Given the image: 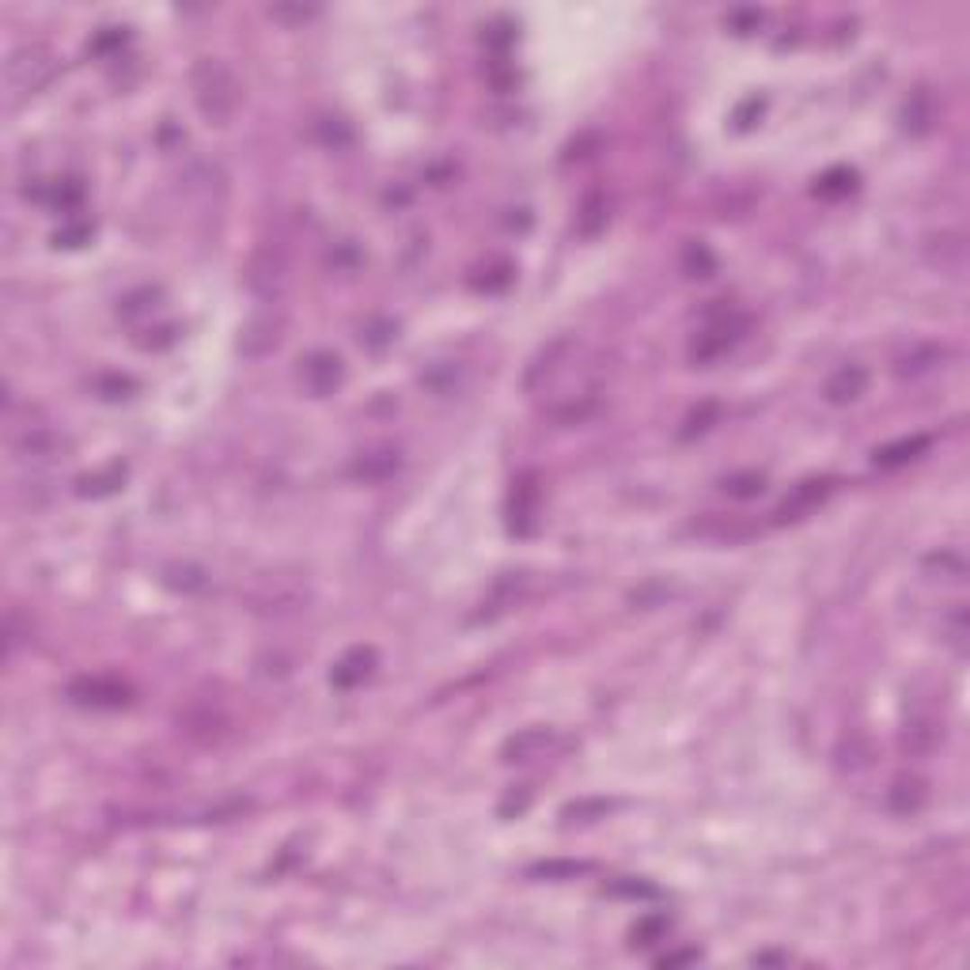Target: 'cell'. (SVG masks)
I'll list each match as a JSON object with an SVG mask.
<instances>
[{
  "label": "cell",
  "instance_id": "6",
  "mask_svg": "<svg viewBox=\"0 0 970 970\" xmlns=\"http://www.w3.org/2000/svg\"><path fill=\"white\" fill-rule=\"evenodd\" d=\"M300 379H304V387L315 394V398H326V394H334L341 383H345V364L331 349H315V353L304 360Z\"/></svg>",
  "mask_w": 970,
  "mask_h": 970
},
{
  "label": "cell",
  "instance_id": "8",
  "mask_svg": "<svg viewBox=\"0 0 970 970\" xmlns=\"http://www.w3.org/2000/svg\"><path fill=\"white\" fill-rule=\"evenodd\" d=\"M925 262H929L932 269L959 277V273L966 269V243H963V235H956V231L932 235V240L925 243Z\"/></svg>",
  "mask_w": 970,
  "mask_h": 970
},
{
  "label": "cell",
  "instance_id": "22",
  "mask_svg": "<svg viewBox=\"0 0 970 970\" xmlns=\"http://www.w3.org/2000/svg\"><path fill=\"white\" fill-rule=\"evenodd\" d=\"M611 894V899H630V902H652V899H660V887L648 884V880H611L607 887H603Z\"/></svg>",
  "mask_w": 970,
  "mask_h": 970
},
{
  "label": "cell",
  "instance_id": "43",
  "mask_svg": "<svg viewBox=\"0 0 970 970\" xmlns=\"http://www.w3.org/2000/svg\"><path fill=\"white\" fill-rule=\"evenodd\" d=\"M698 959H702V956L690 947V951H667V956H660L656 963H660V966H679V963H698Z\"/></svg>",
  "mask_w": 970,
  "mask_h": 970
},
{
  "label": "cell",
  "instance_id": "1",
  "mask_svg": "<svg viewBox=\"0 0 970 970\" xmlns=\"http://www.w3.org/2000/svg\"><path fill=\"white\" fill-rule=\"evenodd\" d=\"M194 106L209 125H228L243 106V84L221 58H201L190 72Z\"/></svg>",
  "mask_w": 970,
  "mask_h": 970
},
{
  "label": "cell",
  "instance_id": "42",
  "mask_svg": "<svg viewBox=\"0 0 970 970\" xmlns=\"http://www.w3.org/2000/svg\"><path fill=\"white\" fill-rule=\"evenodd\" d=\"M269 15H273V20H296V23H304V20L315 15V8H269Z\"/></svg>",
  "mask_w": 970,
  "mask_h": 970
},
{
  "label": "cell",
  "instance_id": "33",
  "mask_svg": "<svg viewBox=\"0 0 970 970\" xmlns=\"http://www.w3.org/2000/svg\"><path fill=\"white\" fill-rule=\"evenodd\" d=\"M925 565H929V569H940V573H947V580H959V576H966V561H963V554H956V550L929 554V558H925Z\"/></svg>",
  "mask_w": 970,
  "mask_h": 970
},
{
  "label": "cell",
  "instance_id": "15",
  "mask_svg": "<svg viewBox=\"0 0 970 970\" xmlns=\"http://www.w3.org/2000/svg\"><path fill=\"white\" fill-rule=\"evenodd\" d=\"M929 436L925 432H918V436H906V440H894V444H887V448H880L872 455V463L880 467V470H894V467H906V463H913L918 459V455H925L929 451Z\"/></svg>",
  "mask_w": 970,
  "mask_h": 970
},
{
  "label": "cell",
  "instance_id": "29",
  "mask_svg": "<svg viewBox=\"0 0 970 970\" xmlns=\"http://www.w3.org/2000/svg\"><path fill=\"white\" fill-rule=\"evenodd\" d=\"M315 133H319V141L326 144V149H349L353 144V130L341 118H322L315 125Z\"/></svg>",
  "mask_w": 970,
  "mask_h": 970
},
{
  "label": "cell",
  "instance_id": "2",
  "mask_svg": "<svg viewBox=\"0 0 970 970\" xmlns=\"http://www.w3.org/2000/svg\"><path fill=\"white\" fill-rule=\"evenodd\" d=\"M743 334H747V315L736 311L731 304L717 300V307L705 311V322H702L698 338L690 341V360H698V364L721 360L724 353H731L743 341Z\"/></svg>",
  "mask_w": 970,
  "mask_h": 970
},
{
  "label": "cell",
  "instance_id": "9",
  "mask_svg": "<svg viewBox=\"0 0 970 970\" xmlns=\"http://www.w3.org/2000/svg\"><path fill=\"white\" fill-rule=\"evenodd\" d=\"M281 331H285V319L281 315H254L247 326H243V338H240V349L247 357H266L281 345Z\"/></svg>",
  "mask_w": 970,
  "mask_h": 970
},
{
  "label": "cell",
  "instance_id": "34",
  "mask_svg": "<svg viewBox=\"0 0 970 970\" xmlns=\"http://www.w3.org/2000/svg\"><path fill=\"white\" fill-rule=\"evenodd\" d=\"M766 111V99L762 95H750L736 106V114H731V122H736V130H750V125L758 122V114Z\"/></svg>",
  "mask_w": 970,
  "mask_h": 970
},
{
  "label": "cell",
  "instance_id": "17",
  "mask_svg": "<svg viewBox=\"0 0 970 970\" xmlns=\"http://www.w3.org/2000/svg\"><path fill=\"white\" fill-rule=\"evenodd\" d=\"M607 221H611V205H607V197H603L599 190L580 201V209H576V231L584 235V240H595V235L607 228Z\"/></svg>",
  "mask_w": 970,
  "mask_h": 970
},
{
  "label": "cell",
  "instance_id": "26",
  "mask_svg": "<svg viewBox=\"0 0 970 970\" xmlns=\"http://www.w3.org/2000/svg\"><path fill=\"white\" fill-rule=\"evenodd\" d=\"M683 269L690 273V277H712V273H717V258H712V250L705 243H686L683 247Z\"/></svg>",
  "mask_w": 970,
  "mask_h": 970
},
{
  "label": "cell",
  "instance_id": "37",
  "mask_svg": "<svg viewBox=\"0 0 970 970\" xmlns=\"http://www.w3.org/2000/svg\"><path fill=\"white\" fill-rule=\"evenodd\" d=\"M728 27H736V34H750L758 23H762V12L758 8H739V12H728Z\"/></svg>",
  "mask_w": 970,
  "mask_h": 970
},
{
  "label": "cell",
  "instance_id": "24",
  "mask_svg": "<svg viewBox=\"0 0 970 970\" xmlns=\"http://www.w3.org/2000/svg\"><path fill=\"white\" fill-rule=\"evenodd\" d=\"M902 118H906V130L910 133H925L932 125V99L929 91H913L910 103L902 106Z\"/></svg>",
  "mask_w": 970,
  "mask_h": 970
},
{
  "label": "cell",
  "instance_id": "28",
  "mask_svg": "<svg viewBox=\"0 0 970 970\" xmlns=\"http://www.w3.org/2000/svg\"><path fill=\"white\" fill-rule=\"evenodd\" d=\"M766 489V478L755 470H747V474H731V478H724V493L728 497H736V501H750V497H758V493Z\"/></svg>",
  "mask_w": 970,
  "mask_h": 970
},
{
  "label": "cell",
  "instance_id": "5",
  "mask_svg": "<svg viewBox=\"0 0 970 970\" xmlns=\"http://www.w3.org/2000/svg\"><path fill=\"white\" fill-rule=\"evenodd\" d=\"M68 698L87 709H122L130 705V686L118 679H106V675H84V679L68 686Z\"/></svg>",
  "mask_w": 970,
  "mask_h": 970
},
{
  "label": "cell",
  "instance_id": "31",
  "mask_svg": "<svg viewBox=\"0 0 970 970\" xmlns=\"http://www.w3.org/2000/svg\"><path fill=\"white\" fill-rule=\"evenodd\" d=\"M664 932H667V918L664 913H652V918H640L633 925V947H648L656 940H664Z\"/></svg>",
  "mask_w": 970,
  "mask_h": 970
},
{
  "label": "cell",
  "instance_id": "41",
  "mask_svg": "<svg viewBox=\"0 0 970 970\" xmlns=\"http://www.w3.org/2000/svg\"><path fill=\"white\" fill-rule=\"evenodd\" d=\"M394 338V326L391 322H379V326H372L368 334H364V345H372V349H379V345H387Z\"/></svg>",
  "mask_w": 970,
  "mask_h": 970
},
{
  "label": "cell",
  "instance_id": "11",
  "mask_svg": "<svg viewBox=\"0 0 970 970\" xmlns=\"http://www.w3.org/2000/svg\"><path fill=\"white\" fill-rule=\"evenodd\" d=\"M865 391H868V368H860V364H841V368L827 379V387H822L830 406H849V402H857Z\"/></svg>",
  "mask_w": 970,
  "mask_h": 970
},
{
  "label": "cell",
  "instance_id": "40",
  "mask_svg": "<svg viewBox=\"0 0 970 970\" xmlns=\"http://www.w3.org/2000/svg\"><path fill=\"white\" fill-rule=\"evenodd\" d=\"M527 803H530V793H527V789H520V793H508V800L501 803V815H504V819L520 815V811H527Z\"/></svg>",
  "mask_w": 970,
  "mask_h": 970
},
{
  "label": "cell",
  "instance_id": "19",
  "mask_svg": "<svg viewBox=\"0 0 970 970\" xmlns=\"http://www.w3.org/2000/svg\"><path fill=\"white\" fill-rule=\"evenodd\" d=\"M937 743H940V731H937V724H932V721H910L906 731H902V750H906V755H913V758L932 755Z\"/></svg>",
  "mask_w": 970,
  "mask_h": 970
},
{
  "label": "cell",
  "instance_id": "45",
  "mask_svg": "<svg viewBox=\"0 0 970 970\" xmlns=\"http://www.w3.org/2000/svg\"><path fill=\"white\" fill-rule=\"evenodd\" d=\"M755 963H784V956H774V951H766V956H755Z\"/></svg>",
  "mask_w": 970,
  "mask_h": 970
},
{
  "label": "cell",
  "instance_id": "44",
  "mask_svg": "<svg viewBox=\"0 0 970 970\" xmlns=\"http://www.w3.org/2000/svg\"><path fill=\"white\" fill-rule=\"evenodd\" d=\"M122 42H125V34H122V31H106L103 39L91 42V50H95V53H106V50H114V46H122Z\"/></svg>",
  "mask_w": 970,
  "mask_h": 970
},
{
  "label": "cell",
  "instance_id": "27",
  "mask_svg": "<svg viewBox=\"0 0 970 970\" xmlns=\"http://www.w3.org/2000/svg\"><path fill=\"white\" fill-rule=\"evenodd\" d=\"M584 872H592L588 860H542L530 868V875H542V880H576Z\"/></svg>",
  "mask_w": 970,
  "mask_h": 970
},
{
  "label": "cell",
  "instance_id": "7",
  "mask_svg": "<svg viewBox=\"0 0 970 970\" xmlns=\"http://www.w3.org/2000/svg\"><path fill=\"white\" fill-rule=\"evenodd\" d=\"M834 493V478H808V482H800L789 497H784L774 512V523H796L803 516H811V512L827 501Z\"/></svg>",
  "mask_w": 970,
  "mask_h": 970
},
{
  "label": "cell",
  "instance_id": "39",
  "mask_svg": "<svg viewBox=\"0 0 970 970\" xmlns=\"http://www.w3.org/2000/svg\"><path fill=\"white\" fill-rule=\"evenodd\" d=\"M947 640L956 645V652H966V611L963 607L947 618Z\"/></svg>",
  "mask_w": 970,
  "mask_h": 970
},
{
  "label": "cell",
  "instance_id": "30",
  "mask_svg": "<svg viewBox=\"0 0 970 970\" xmlns=\"http://www.w3.org/2000/svg\"><path fill=\"white\" fill-rule=\"evenodd\" d=\"M611 808H614L611 800H576V803H569V808L561 811V819H569V822H592V819H607Z\"/></svg>",
  "mask_w": 970,
  "mask_h": 970
},
{
  "label": "cell",
  "instance_id": "32",
  "mask_svg": "<svg viewBox=\"0 0 970 970\" xmlns=\"http://www.w3.org/2000/svg\"><path fill=\"white\" fill-rule=\"evenodd\" d=\"M841 766H849V770H860V766H868V758H872V743L865 739V736H849L846 743H841Z\"/></svg>",
  "mask_w": 970,
  "mask_h": 970
},
{
  "label": "cell",
  "instance_id": "35",
  "mask_svg": "<svg viewBox=\"0 0 970 970\" xmlns=\"http://www.w3.org/2000/svg\"><path fill=\"white\" fill-rule=\"evenodd\" d=\"M717 402H705L702 410H694L690 417H686V429H683V440H690V436H698V432H705L709 429V421H717Z\"/></svg>",
  "mask_w": 970,
  "mask_h": 970
},
{
  "label": "cell",
  "instance_id": "18",
  "mask_svg": "<svg viewBox=\"0 0 970 970\" xmlns=\"http://www.w3.org/2000/svg\"><path fill=\"white\" fill-rule=\"evenodd\" d=\"M285 281V254L281 247H266L250 262V288H277Z\"/></svg>",
  "mask_w": 970,
  "mask_h": 970
},
{
  "label": "cell",
  "instance_id": "25",
  "mask_svg": "<svg viewBox=\"0 0 970 970\" xmlns=\"http://www.w3.org/2000/svg\"><path fill=\"white\" fill-rule=\"evenodd\" d=\"M857 190V175L849 171V168H834V171H827L822 175L819 182H815V194L819 197H846V194H853Z\"/></svg>",
  "mask_w": 970,
  "mask_h": 970
},
{
  "label": "cell",
  "instance_id": "20",
  "mask_svg": "<svg viewBox=\"0 0 970 970\" xmlns=\"http://www.w3.org/2000/svg\"><path fill=\"white\" fill-rule=\"evenodd\" d=\"M940 360H944V349H940V345H918V349H910L906 357H899L894 372H899L902 379H913V376L932 372Z\"/></svg>",
  "mask_w": 970,
  "mask_h": 970
},
{
  "label": "cell",
  "instance_id": "3",
  "mask_svg": "<svg viewBox=\"0 0 970 970\" xmlns=\"http://www.w3.org/2000/svg\"><path fill=\"white\" fill-rule=\"evenodd\" d=\"M5 77H8V87L15 99L34 95V91H42L53 77H58V53L42 42H27L8 58Z\"/></svg>",
  "mask_w": 970,
  "mask_h": 970
},
{
  "label": "cell",
  "instance_id": "10",
  "mask_svg": "<svg viewBox=\"0 0 970 970\" xmlns=\"http://www.w3.org/2000/svg\"><path fill=\"white\" fill-rule=\"evenodd\" d=\"M372 671H376V648L357 645V648H349V652H345L341 660L331 667V683H334L338 690H353V686H360V683H368V679H372Z\"/></svg>",
  "mask_w": 970,
  "mask_h": 970
},
{
  "label": "cell",
  "instance_id": "12",
  "mask_svg": "<svg viewBox=\"0 0 970 970\" xmlns=\"http://www.w3.org/2000/svg\"><path fill=\"white\" fill-rule=\"evenodd\" d=\"M550 743H554V728H523L504 743L501 758L504 762H535V758L546 755V747Z\"/></svg>",
  "mask_w": 970,
  "mask_h": 970
},
{
  "label": "cell",
  "instance_id": "21",
  "mask_svg": "<svg viewBox=\"0 0 970 970\" xmlns=\"http://www.w3.org/2000/svg\"><path fill=\"white\" fill-rule=\"evenodd\" d=\"M125 482V467H106L103 474H87V478H80L77 493L80 497H111V493H118Z\"/></svg>",
  "mask_w": 970,
  "mask_h": 970
},
{
  "label": "cell",
  "instance_id": "38",
  "mask_svg": "<svg viewBox=\"0 0 970 970\" xmlns=\"http://www.w3.org/2000/svg\"><path fill=\"white\" fill-rule=\"evenodd\" d=\"M512 285V266H497V269H489V277H478L474 281V288H485V292H501V288H508Z\"/></svg>",
  "mask_w": 970,
  "mask_h": 970
},
{
  "label": "cell",
  "instance_id": "4",
  "mask_svg": "<svg viewBox=\"0 0 970 970\" xmlns=\"http://www.w3.org/2000/svg\"><path fill=\"white\" fill-rule=\"evenodd\" d=\"M539 512H542V482L535 470H523V474H516L512 493H508V530L527 539L530 530L539 527Z\"/></svg>",
  "mask_w": 970,
  "mask_h": 970
},
{
  "label": "cell",
  "instance_id": "16",
  "mask_svg": "<svg viewBox=\"0 0 970 970\" xmlns=\"http://www.w3.org/2000/svg\"><path fill=\"white\" fill-rule=\"evenodd\" d=\"M925 800H929L925 781H918V777H902V781H894V784H891L887 808H891L894 815H918V811L925 808Z\"/></svg>",
  "mask_w": 970,
  "mask_h": 970
},
{
  "label": "cell",
  "instance_id": "36",
  "mask_svg": "<svg viewBox=\"0 0 970 970\" xmlns=\"http://www.w3.org/2000/svg\"><path fill=\"white\" fill-rule=\"evenodd\" d=\"M168 584H171V588H182V592H194V588H205V573L190 569V565H186V569H178V565H175V569H168Z\"/></svg>",
  "mask_w": 970,
  "mask_h": 970
},
{
  "label": "cell",
  "instance_id": "14",
  "mask_svg": "<svg viewBox=\"0 0 970 970\" xmlns=\"http://www.w3.org/2000/svg\"><path fill=\"white\" fill-rule=\"evenodd\" d=\"M690 530H694V535H702V539H712V542H743V539L755 535V527H750V523L717 516V512H709L705 520H694Z\"/></svg>",
  "mask_w": 970,
  "mask_h": 970
},
{
  "label": "cell",
  "instance_id": "13",
  "mask_svg": "<svg viewBox=\"0 0 970 970\" xmlns=\"http://www.w3.org/2000/svg\"><path fill=\"white\" fill-rule=\"evenodd\" d=\"M398 467H402L398 448H368V451L357 455L353 474L360 482H387V478L398 474Z\"/></svg>",
  "mask_w": 970,
  "mask_h": 970
},
{
  "label": "cell",
  "instance_id": "23",
  "mask_svg": "<svg viewBox=\"0 0 970 970\" xmlns=\"http://www.w3.org/2000/svg\"><path fill=\"white\" fill-rule=\"evenodd\" d=\"M156 300H159V288H133L130 296H122V300H118V315H122L125 322H133V319H141V315H152V311H156Z\"/></svg>",
  "mask_w": 970,
  "mask_h": 970
}]
</instances>
